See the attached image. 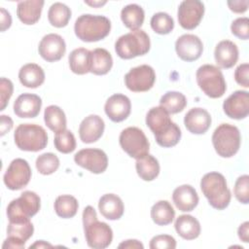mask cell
Masks as SVG:
<instances>
[{"label": "cell", "instance_id": "cell-32", "mask_svg": "<svg viewBox=\"0 0 249 249\" xmlns=\"http://www.w3.org/2000/svg\"><path fill=\"white\" fill-rule=\"evenodd\" d=\"M175 217V211L167 200H160L151 208V218L159 226H166L172 223Z\"/></svg>", "mask_w": 249, "mask_h": 249}, {"label": "cell", "instance_id": "cell-33", "mask_svg": "<svg viewBox=\"0 0 249 249\" xmlns=\"http://www.w3.org/2000/svg\"><path fill=\"white\" fill-rule=\"evenodd\" d=\"M44 121L46 125L57 133L66 129V117L61 108L56 105H50L45 109Z\"/></svg>", "mask_w": 249, "mask_h": 249}, {"label": "cell", "instance_id": "cell-22", "mask_svg": "<svg viewBox=\"0 0 249 249\" xmlns=\"http://www.w3.org/2000/svg\"><path fill=\"white\" fill-rule=\"evenodd\" d=\"M198 196L196 191L191 185H181L177 187L172 194V200L180 211H193L198 203Z\"/></svg>", "mask_w": 249, "mask_h": 249}, {"label": "cell", "instance_id": "cell-51", "mask_svg": "<svg viewBox=\"0 0 249 249\" xmlns=\"http://www.w3.org/2000/svg\"><path fill=\"white\" fill-rule=\"evenodd\" d=\"M119 248H133V249L141 248V249H143L144 246L140 241H138L136 239H128V240L122 242L119 245Z\"/></svg>", "mask_w": 249, "mask_h": 249}, {"label": "cell", "instance_id": "cell-38", "mask_svg": "<svg viewBox=\"0 0 249 249\" xmlns=\"http://www.w3.org/2000/svg\"><path fill=\"white\" fill-rule=\"evenodd\" d=\"M151 27L158 34H168L174 28L173 18L166 13H156L151 18Z\"/></svg>", "mask_w": 249, "mask_h": 249}, {"label": "cell", "instance_id": "cell-8", "mask_svg": "<svg viewBox=\"0 0 249 249\" xmlns=\"http://www.w3.org/2000/svg\"><path fill=\"white\" fill-rule=\"evenodd\" d=\"M199 89L211 98H219L227 89L226 81L220 68L212 64L201 65L196 74Z\"/></svg>", "mask_w": 249, "mask_h": 249}, {"label": "cell", "instance_id": "cell-53", "mask_svg": "<svg viewBox=\"0 0 249 249\" xmlns=\"http://www.w3.org/2000/svg\"><path fill=\"white\" fill-rule=\"evenodd\" d=\"M85 3L90 5V6H93V7H98V6H102L103 4L106 3V1H103V2H89V1H85Z\"/></svg>", "mask_w": 249, "mask_h": 249}, {"label": "cell", "instance_id": "cell-13", "mask_svg": "<svg viewBox=\"0 0 249 249\" xmlns=\"http://www.w3.org/2000/svg\"><path fill=\"white\" fill-rule=\"evenodd\" d=\"M75 162L91 173L99 174L106 170L108 166V158L104 151L94 148L80 150L74 156Z\"/></svg>", "mask_w": 249, "mask_h": 249}, {"label": "cell", "instance_id": "cell-28", "mask_svg": "<svg viewBox=\"0 0 249 249\" xmlns=\"http://www.w3.org/2000/svg\"><path fill=\"white\" fill-rule=\"evenodd\" d=\"M177 233L186 240H193L200 233V224L192 215H180L175 221Z\"/></svg>", "mask_w": 249, "mask_h": 249}, {"label": "cell", "instance_id": "cell-6", "mask_svg": "<svg viewBox=\"0 0 249 249\" xmlns=\"http://www.w3.org/2000/svg\"><path fill=\"white\" fill-rule=\"evenodd\" d=\"M17 147L22 151L38 152L46 148L48 134L44 127L35 124H21L14 133Z\"/></svg>", "mask_w": 249, "mask_h": 249}, {"label": "cell", "instance_id": "cell-50", "mask_svg": "<svg viewBox=\"0 0 249 249\" xmlns=\"http://www.w3.org/2000/svg\"><path fill=\"white\" fill-rule=\"evenodd\" d=\"M237 233L240 240L247 243L249 241V222H244L240 225L237 230Z\"/></svg>", "mask_w": 249, "mask_h": 249}, {"label": "cell", "instance_id": "cell-12", "mask_svg": "<svg viewBox=\"0 0 249 249\" xmlns=\"http://www.w3.org/2000/svg\"><path fill=\"white\" fill-rule=\"evenodd\" d=\"M31 179V168L23 159H15L7 168L3 180L8 189L18 191L24 188Z\"/></svg>", "mask_w": 249, "mask_h": 249}, {"label": "cell", "instance_id": "cell-29", "mask_svg": "<svg viewBox=\"0 0 249 249\" xmlns=\"http://www.w3.org/2000/svg\"><path fill=\"white\" fill-rule=\"evenodd\" d=\"M137 174L144 181L156 179L160 173V164L158 160L150 154L137 159L135 163Z\"/></svg>", "mask_w": 249, "mask_h": 249}, {"label": "cell", "instance_id": "cell-23", "mask_svg": "<svg viewBox=\"0 0 249 249\" xmlns=\"http://www.w3.org/2000/svg\"><path fill=\"white\" fill-rule=\"evenodd\" d=\"M214 57L219 67L224 69L231 68L238 60L237 46L230 40H223L217 44Z\"/></svg>", "mask_w": 249, "mask_h": 249}, {"label": "cell", "instance_id": "cell-18", "mask_svg": "<svg viewBox=\"0 0 249 249\" xmlns=\"http://www.w3.org/2000/svg\"><path fill=\"white\" fill-rule=\"evenodd\" d=\"M104 110L112 122L120 123L124 121L129 116L131 103L126 95L116 93L107 99Z\"/></svg>", "mask_w": 249, "mask_h": 249}, {"label": "cell", "instance_id": "cell-1", "mask_svg": "<svg viewBox=\"0 0 249 249\" xmlns=\"http://www.w3.org/2000/svg\"><path fill=\"white\" fill-rule=\"evenodd\" d=\"M146 124L154 133L157 143L163 148L175 146L181 138L180 127L171 121L162 107H153L146 115Z\"/></svg>", "mask_w": 249, "mask_h": 249}, {"label": "cell", "instance_id": "cell-48", "mask_svg": "<svg viewBox=\"0 0 249 249\" xmlns=\"http://www.w3.org/2000/svg\"><path fill=\"white\" fill-rule=\"evenodd\" d=\"M13 127V121L9 116L2 115L1 116V124H0V129H1V136H3L5 133L9 132Z\"/></svg>", "mask_w": 249, "mask_h": 249}, {"label": "cell", "instance_id": "cell-42", "mask_svg": "<svg viewBox=\"0 0 249 249\" xmlns=\"http://www.w3.org/2000/svg\"><path fill=\"white\" fill-rule=\"evenodd\" d=\"M249 19L248 18H238L231 22V33L239 39L247 40L249 38Z\"/></svg>", "mask_w": 249, "mask_h": 249}, {"label": "cell", "instance_id": "cell-19", "mask_svg": "<svg viewBox=\"0 0 249 249\" xmlns=\"http://www.w3.org/2000/svg\"><path fill=\"white\" fill-rule=\"evenodd\" d=\"M105 128L104 121L97 115L86 117L80 124L79 136L82 142L89 144L97 141L103 134Z\"/></svg>", "mask_w": 249, "mask_h": 249}, {"label": "cell", "instance_id": "cell-30", "mask_svg": "<svg viewBox=\"0 0 249 249\" xmlns=\"http://www.w3.org/2000/svg\"><path fill=\"white\" fill-rule=\"evenodd\" d=\"M121 18L124 24L132 30H138L145 18L144 10L137 4H129L122 9Z\"/></svg>", "mask_w": 249, "mask_h": 249}, {"label": "cell", "instance_id": "cell-20", "mask_svg": "<svg viewBox=\"0 0 249 249\" xmlns=\"http://www.w3.org/2000/svg\"><path fill=\"white\" fill-rule=\"evenodd\" d=\"M184 124L191 133L203 134L211 125V116L205 109L192 108L185 115Z\"/></svg>", "mask_w": 249, "mask_h": 249}, {"label": "cell", "instance_id": "cell-15", "mask_svg": "<svg viewBox=\"0 0 249 249\" xmlns=\"http://www.w3.org/2000/svg\"><path fill=\"white\" fill-rule=\"evenodd\" d=\"M39 54L49 62H54L64 55L66 52V44L64 39L55 33L45 35L39 43Z\"/></svg>", "mask_w": 249, "mask_h": 249}, {"label": "cell", "instance_id": "cell-39", "mask_svg": "<svg viewBox=\"0 0 249 249\" xmlns=\"http://www.w3.org/2000/svg\"><path fill=\"white\" fill-rule=\"evenodd\" d=\"M36 168L43 175H50L55 172L59 166V160L53 153H44L36 159Z\"/></svg>", "mask_w": 249, "mask_h": 249}, {"label": "cell", "instance_id": "cell-46", "mask_svg": "<svg viewBox=\"0 0 249 249\" xmlns=\"http://www.w3.org/2000/svg\"><path fill=\"white\" fill-rule=\"evenodd\" d=\"M248 0H244V1H228V6L229 8L234 12V13H244L247 11L248 9Z\"/></svg>", "mask_w": 249, "mask_h": 249}, {"label": "cell", "instance_id": "cell-45", "mask_svg": "<svg viewBox=\"0 0 249 249\" xmlns=\"http://www.w3.org/2000/svg\"><path fill=\"white\" fill-rule=\"evenodd\" d=\"M248 72H249V64L248 63H242V64L238 65L234 71L235 82L244 88L249 87Z\"/></svg>", "mask_w": 249, "mask_h": 249}, {"label": "cell", "instance_id": "cell-34", "mask_svg": "<svg viewBox=\"0 0 249 249\" xmlns=\"http://www.w3.org/2000/svg\"><path fill=\"white\" fill-rule=\"evenodd\" d=\"M53 207L57 216L63 219H69L77 214L79 203L73 196L62 195L56 197Z\"/></svg>", "mask_w": 249, "mask_h": 249}, {"label": "cell", "instance_id": "cell-11", "mask_svg": "<svg viewBox=\"0 0 249 249\" xmlns=\"http://www.w3.org/2000/svg\"><path fill=\"white\" fill-rule=\"evenodd\" d=\"M155 81V70L147 64L130 69L124 76V84L126 88L134 92H143L151 89Z\"/></svg>", "mask_w": 249, "mask_h": 249}, {"label": "cell", "instance_id": "cell-5", "mask_svg": "<svg viewBox=\"0 0 249 249\" xmlns=\"http://www.w3.org/2000/svg\"><path fill=\"white\" fill-rule=\"evenodd\" d=\"M150 46L148 34L144 30L138 29L119 37L115 43V51L121 58L130 59L146 54L150 50Z\"/></svg>", "mask_w": 249, "mask_h": 249}, {"label": "cell", "instance_id": "cell-2", "mask_svg": "<svg viewBox=\"0 0 249 249\" xmlns=\"http://www.w3.org/2000/svg\"><path fill=\"white\" fill-rule=\"evenodd\" d=\"M83 225L87 244L93 249L107 248L113 239V231L110 226L97 220L96 211L90 205L83 211Z\"/></svg>", "mask_w": 249, "mask_h": 249}, {"label": "cell", "instance_id": "cell-31", "mask_svg": "<svg viewBox=\"0 0 249 249\" xmlns=\"http://www.w3.org/2000/svg\"><path fill=\"white\" fill-rule=\"evenodd\" d=\"M113 66L111 53L102 48L91 51V68L90 72L94 75H105Z\"/></svg>", "mask_w": 249, "mask_h": 249}, {"label": "cell", "instance_id": "cell-52", "mask_svg": "<svg viewBox=\"0 0 249 249\" xmlns=\"http://www.w3.org/2000/svg\"><path fill=\"white\" fill-rule=\"evenodd\" d=\"M46 247H53V245L44 240H37L34 244L30 245L29 248H46Z\"/></svg>", "mask_w": 249, "mask_h": 249}, {"label": "cell", "instance_id": "cell-21", "mask_svg": "<svg viewBox=\"0 0 249 249\" xmlns=\"http://www.w3.org/2000/svg\"><path fill=\"white\" fill-rule=\"evenodd\" d=\"M42 99L37 94L22 93L14 103V113L19 118H35L39 115Z\"/></svg>", "mask_w": 249, "mask_h": 249}, {"label": "cell", "instance_id": "cell-16", "mask_svg": "<svg viewBox=\"0 0 249 249\" xmlns=\"http://www.w3.org/2000/svg\"><path fill=\"white\" fill-rule=\"evenodd\" d=\"M175 51L182 60L195 61L202 54L203 45L196 35L184 34L176 40Z\"/></svg>", "mask_w": 249, "mask_h": 249}, {"label": "cell", "instance_id": "cell-36", "mask_svg": "<svg viewBox=\"0 0 249 249\" xmlns=\"http://www.w3.org/2000/svg\"><path fill=\"white\" fill-rule=\"evenodd\" d=\"M71 18V10L63 3H53L48 12L50 23L54 27H64L68 24Z\"/></svg>", "mask_w": 249, "mask_h": 249}, {"label": "cell", "instance_id": "cell-4", "mask_svg": "<svg viewBox=\"0 0 249 249\" xmlns=\"http://www.w3.org/2000/svg\"><path fill=\"white\" fill-rule=\"evenodd\" d=\"M111 30V21L104 16L84 14L74 24L76 36L84 42H96L104 39Z\"/></svg>", "mask_w": 249, "mask_h": 249}, {"label": "cell", "instance_id": "cell-41", "mask_svg": "<svg viewBox=\"0 0 249 249\" xmlns=\"http://www.w3.org/2000/svg\"><path fill=\"white\" fill-rule=\"evenodd\" d=\"M233 192L239 202L243 204L249 202V176L247 174L241 175L236 179Z\"/></svg>", "mask_w": 249, "mask_h": 249}, {"label": "cell", "instance_id": "cell-44", "mask_svg": "<svg viewBox=\"0 0 249 249\" xmlns=\"http://www.w3.org/2000/svg\"><path fill=\"white\" fill-rule=\"evenodd\" d=\"M14 90V86L11 80L7 78H1L0 80V92H1V107L0 110H4L7 106L9 99L11 98Z\"/></svg>", "mask_w": 249, "mask_h": 249}, {"label": "cell", "instance_id": "cell-3", "mask_svg": "<svg viewBox=\"0 0 249 249\" xmlns=\"http://www.w3.org/2000/svg\"><path fill=\"white\" fill-rule=\"evenodd\" d=\"M200 188L213 208L223 210L230 204L231 195L223 174L219 172L206 173L200 181Z\"/></svg>", "mask_w": 249, "mask_h": 249}, {"label": "cell", "instance_id": "cell-17", "mask_svg": "<svg viewBox=\"0 0 249 249\" xmlns=\"http://www.w3.org/2000/svg\"><path fill=\"white\" fill-rule=\"evenodd\" d=\"M225 114L231 119L241 120L249 114V92L236 90L231 93L223 103Z\"/></svg>", "mask_w": 249, "mask_h": 249}, {"label": "cell", "instance_id": "cell-49", "mask_svg": "<svg viewBox=\"0 0 249 249\" xmlns=\"http://www.w3.org/2000/svg\"><path fill=\"white\" fill-rule=\"evenodd\" d=\"M1 12V31H5L7 28L11 26L12 18L9 12H7L4 8L0 9Z\"/></svg>", "mask_w": 249, "mask_h": 249}, {"label": "cell", "instance_id": "cell-37", "mask_svg": "<svg viewBox=\"0 0 249 249\" xmlns=\"http://www.w3.org/2000/svg\"><path fill=\"white\" fill-rule=\"evenodd\" d=\"M33 232L34 227L30 219L9 221L7 228L8 236H14L26 242L33 235Z\"/></svg>", "mask_w": 249, "mask_h": 249}, {"label": "cell", "instance_id": "cell-25", "mask_svg": "<svg viewBox=\"0 0 249 249\" xmlns=\"http://www.w3.org/2000/svg\"><path fill=\"white\" fill-rule=\"evenodd\" d=\"M44 6L42 0H28L19 1L17 7V15L18 19L27 25L36 23L40 17Z\"/></svg>", "mask_w": 249, "mask_h": 249}, {"label": "cell", "instance_id": "cell-43", "mask_svg": "<svg viewBox=\"0 0 249 249\" xmlns=\"http://www.w3.org/2000/svg\"><path fill=\"white\" fill-rule=\"evenodd\" d=\"M151 249H174L176 248V240L168 234H159L154 236L150 241Z\"/></svg>", "mask_w": 249, "mask_h": 249}, {"label": "cell", "instance_id": "cell-47", "mask_svg": "<svg viewBox=\"0 0 249 249\" xmlns=\"http://www.w3.org/2000/svg\"><path fill=\"white\" fill-rule=\"evenodd\" d=\"M24 244L25 242L17 238V237H14V236H8L7 239L4 241L3 245H2V248H11V249H22L24 248Z\"/></svg>", "mask_w": 249, "mask_h": 249}, {"label": "cell", "instance_id": "cell-10", "mask_svg": "<svg viewBox=\"0 0 249 249\" xmlns=\"http://www.w3.org/2000/svg\"><path fill=\"white\" fill-rule=\"evenodd\" d=\"M122 149L131 158L137 160L149 154L150 143L143 130L136 126L124 128L119 137Z\"/></svg>", "mask_w": 249, "mask_h": 249}, {"label": "cell", "instance_id": "cell-9", "mask_svg": "<svg viewBox=\"0 0 249 249\" xmlns=\"http://www.w3.org/2000/svg\"><path fill=\"white\" fill-rule=\"evenodd\" d=\"M41 206L40 196L31 191L23 192L19 197L13 199L7 207L9 221L30 219L38 213Z\"/></svg>", "mask_w": 249, "mask_h": 249}, {"label": "cell", "instance_id": "cell-14", "mask_svg": "<svg viewBox=\"0 0 249 249\" xmlns=\"http://www.w3.org/2000/svg\"><path fill=\"white\" fill-rule=\"evenodd\" d=\"M204 14V5L198 0L182 1L178 8L179 24L188 30L195 29L200 22Z\"/></svg>", "mask_w": 249, "mask_h": 249}, {"label": "cell", "instance_id": "cell-24", "mask_svg": "<svg viewBox=\"0 0 249 249\" xmlns=\"http://www.w3.org/2000/svg\"><path fill=\"white\" fill-rule=\"evenodd\" d=\"M98 209L106 219L119 220L124 214V206L120 196L115 194H106L100 197Z\"/></svg>", "mask_w": 249, "mask_h": 249}, {"label": "cell", "instance_id": "cell-40", "mask_svg": "<svg viewBox=\"0 0 249 249\" xmlns=\"http://www.w3.org/2000/svg\"><path fill=\"white\" fill-rule=\"evenodd\" d=\"M53 144L55 149L62 154H69L76 149L75 136L68 129L55 133Z\"/></svg>", "mask_w": 249, "mask_h": 249}, {"label": "cell", "instance_id": "cell-26", "mask_svg": "<svg viewBox=\"0 0 249 249\" xmlns=\"http://www.w3.org/2000/svg\"><path fill=\"white\" fill-rule=\"evenodd\" d=\"M18 79L22 86L30 89L40 87L45 81V72L36 63H27L18 71Z\"/></svg>", "mask_w": 249, "mask_h": 249}, {"label": "cell", "instance_id": "cell-7", "mask_svg": "<svg viewBox=\"0 0 249 249\" xmlns=\"http://www.w3.org/2000/svg\"><path fill=\"white\" fill-rule=\"evenodd\" d=\"M241 136L239 129L230 124H222L212 134V144L216 153L222 158H231L240 147Z\"/></svg>", "mask_w": 249, "mask_h": 249}, {"label": "cell", "instance_id": "cell-35", "mask_svg": "<svg viewBox=\"0 0 249 249\" xmlns=\"http://www.w3.org/2000/svg\"><path fill=\"white\" fill-rule=\"evenodd\" d=\"M186 105V96L179 91H167L160 100V106L165 109L169 114H177L182 112Z\"/></svg>", "mask_w": 249, "mask_h": 249}, {"label": "cell", "instance_id": "cell-27", "mask_svg": "<svg viewBox=\"0 0 249 249\" xmlns=\"http://www.w3.org/2000/svg\"><path fill=\"white\" fill-rule=\"evenodd\" d=\"M70 70L78 75H84L90 72L91 68V51L85 48L73 50L68 57Z\"/></svg>", "mask_w": 249, "mask_h": 249}]
</instances>
